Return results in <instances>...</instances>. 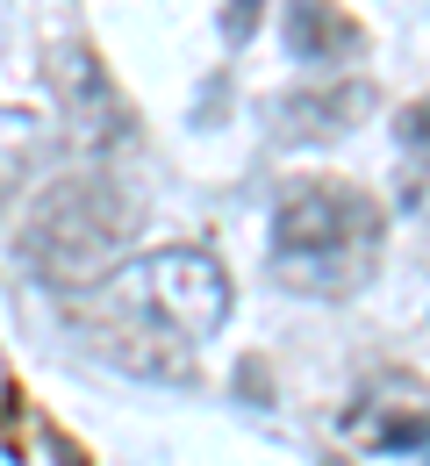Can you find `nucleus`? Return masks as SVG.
I'll return each instance as SVG.
<instances>
[{"instance_id": "1", "label": "nucleus", "mask_w": 430, "mask_h": 466, "mask_svg": "<svg viewBox=\"0 0 430 466\" xmlns=\"http://www.w3.org/2000/svg\"><path fill=\"white\" fill-rule=\"evenodd\" d=\"M230 316V280L208 251H151L79 301V338L144 380H186L194 345Z\"/></svg>"}, {"instance_id": "2", "label": "nucleus", "mask_w": 430, "mask_h": 466, "mask_svg": "<svg viewBox=\"0 0 430 466\" xmlns=\"http://www.w3.org/2000/svg\"><path fill=\"white\" fill-rule=\"evenodd\" d=\"M380 266V208L359 187L315 179L280 201L273 216V273L302 294H352Z\"/></svg>"}, {"instance_id": "3", "label": "nucleus", "mask_w": 430, "mask_h": 466, "mask_svg": "<svg viewBox=\"0 0 430 466\" xmlns=\"http://www.w3.org/2000/svg\"><path fill=\"white\" fill-rule=\"evenodd\" d=\"M136 223V201L123 194V179L108 173H86V179H65L58 194L36 208V223L22 230V258L44 273V280H108L115 266V244Z\"/></svg>"}, {"instance_id": "4", "label": "nucleus", "mask_w": 430, "mask_h": 466, "mask_svg": "<svg viewBox=\"0 0 430 466\" xmlns=\"http://www.w3.org/2000/svg\"><path fill=\"white\" fill-rule=\"evenodd\" d=\"M51 79H58V94H65L72 137H79L86 151H115V144H129V108H123V94L108 86V72H101L94 58L65 51V58L51 65Z\"/></svg>"}, {"instance_id": "5", "label": "nucleus", "mask_w": 430, "mask_h": 466, "mask_svg": "<svg viewBox=\"0 0 430 466\" xmlns=\"http://www.w3.org/2000/svg\"><path fill=\"white\" fill-rule=\"evenodd\" d=\"M352 438L373 452H430V402L409 380H373L352 409Z\"/></svg>"}, {"instance_id": "6", "label": "nucleus", "mask_w": 430, "mask_h": 466, "mask_svg": "<svg viewBox=\"0 0 430 466\" xmlns=\"http://www.w3.org/2000/svg\"><path fill=\"white\" fill-rule=\"evenodd\" d=\"M287 51L302 65H345L359 58V29L323 0H287Z\"/></svg>"}, {"instance_id": "7", "label": "nucleus", "mask_w": 430, "mask_h": 466, "mask_svg": "<svg viewBox=\"0 0 430 466\" xmlns=\"http://www.w3.org/2000/svg\"><path fill=\"white\" fill-rule=\"evenodd\" d=\"M366 108V86H323V94H295L280 101V129L287 137H337L352 129V116Z\"/></svg>"}]
</instances>
